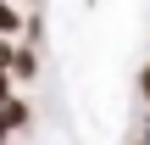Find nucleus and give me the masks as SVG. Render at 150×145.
<instances>
[{"instance_id":"1","label":"nucleus","mask_w":150,"mask_h":145,"mask_svg":"<svg viewBox=\"0 0 150 145\" xmlns=\"http://www.w3.org/2000/svg\"><path fill=\"white\" fill-rule=\"evenodd\" d=\"M22 123H28V106L22 101H0V134L6 129H22Z\"/></svg>"},{"instance_id":"2","label":"nucleus","mask_w":150,"mask_h":145,"mask_svg":"<svg viewBox=\"0 0 150 145\" xmlns=\"http://www.w3.org/2000/svg\"><path fill=\"white\" fill-rule=\"evenodd\" d=\"M11 73H17V78H33V73H39V67H33V50H17V56H11Z\"/></svg>"},{"instance_id":"3","label":"nucleus","mask_w":150,"mask_h":145,"mask_svg":"<svg viewBox=\"0 0 150 145\" xmlns=\"http://www.w3.org/2000/svg\"><path fill=\"white\" fill-rule=\"evenodd\" d=\"M11 28H17V11H11V6H0V34H11Z\"/></svg>"},{"instance_id":"4","label":"nucleus","mask_w":150,"mask_h":145,"mask_svg":"<svg viewBox=\"0 0 150 145\" xmlns=\"http://www.w3.org/2000/svg\"><path fill=\"white\" fill-rule=\"evenodd\" d=\"M139 89H145V101H150V67H145V73H139Z\"/></svg>"},{"instance_id":"5","label":"nucleus","mask_w":150,"mask_h":145,"mask_svg":"<svg viewBox=\"0 0 150 145\" xmlns=\"http://www.w3.org/2000/svg\"><path fill=\"white\" fill-rule=\"evenodd\" d=\"M0 101H6V73H0Z\"/></svg>"}]
</instances>
